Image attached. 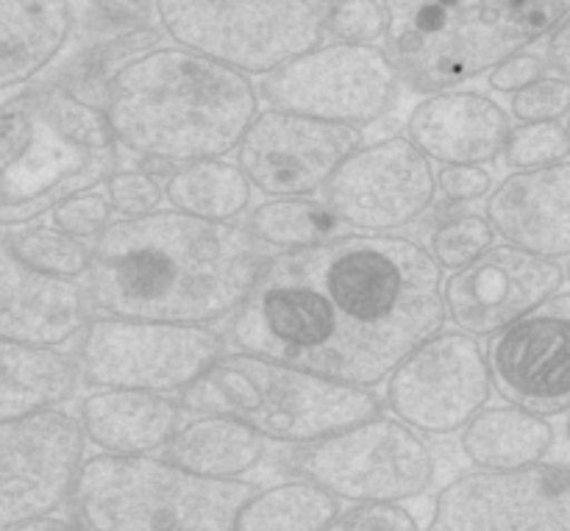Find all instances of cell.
Instances as JSON below:
<instances>
[{
  "label": "cell",
  "mask_w": 570,
  "mask_h": 531,
  "mask_svg": "<svg viewBox=\"0 0 570 531\" xmlns=\"http://www.w3.org/2000/svg\"><path fill=\"white\" fill-rule=\"evenodd\" d=\"M445 326L443 271L404 234H345L265 256L228 337L239 351L373 390Z\"/></svg>",
  "instance_id": "cell-1"
},
{
  "label": "cell",
  "mask_w": 570,
  "mask_h": 531,
  "mask_svg": "<svg viewBox=\"0 0 570 531\" xmlns=\"http://www.w3.org/2000/svg\"><path fill=\"white\" fill-rule=\"evenodd\" d=\"M262 262L259 243L234 220L154 209L95 237L83 293L98 315L209 326L234 315Z\"/></svg>",
  "instance_id": "cell-2"
},
{
  "label": "cell",
  "mask_w": 570,
  "mask_h": 531,
  "mask_svg": "<svg viewBox=\"0 0 570 531\" xmlns=\"http://www.w3.org/2000/svg\"><path fill=\"white\" fill-rule=\"evenodd\" d=\"M98 109L120 148L178 167L234 154L259 111V89L209 56L156 45L104 78Z\"/></svg>",
  "instance_id": "cell-3"
},
{
  "label": "cell",
  "mask_w": 570,
  "mask_h": 531,
  "mask_svg": "<svg viewBox=\"0 0 570 531\" xmlns=\"http://www.w3.org/2000/svg\"><path fill=\"white\" fill-rule=\"evenodd\" d=\"M120 161L98 104L65 87L0 100V228L50 215L61 200L98 189Z\"/></svg>",
  "instance_id": "cell-4"
},
{
  "label": "cell",
  "mask_w": 570,
  "mask_h": 531,
  "mask_svg": "<svg viewBox=\"0 0 570 531\" xmlns=\"http://www.w3.org/2000/svg\"><path fill=\"white\" fill-rule=\"evenodd\" d=\"M384 37L401 83L423 95L488 76L568 20L570 0H382Z\"/></svg>",
  "instance_id": "cell-5"
},
{
  "label": "cell",
  "mask_w": 570,
  "mask_h": 531,
  "mask_svg": "<svg viewBox=\"0 0 570 531\" xmlns=\"http://www.w3.org/2000/svg\"><path fill=\"white\" fill-rule=\"evenodd\" d=\"M181 410L223 415L254 429L262 440L309 445L382 412L373 390L351 387L289 362L250 351H223L189 387Z\"/></svg>",
  "instance_id": "cell-6"
},
{
  "label": "cell",
  "mask_w": 570,
  "mask_h": 531,
  "mask_svg": "<svg viewBox=\"0 0 570 531\" xmlns=\"http://www.w3.org/2000/svg\"><path fill=\"white\" fill-rule=\"evenodd\" d=\"M256 484L206 479L154 454H104L81 462L70 493L78 531H234Z\"/></svg>",
  "instance_id": "cell-7"
},
{
  "label": "cell",
  "mask_w": 570,
  "mask_h": 531,
  "mask_svg": "<svg viewBox=\"0 0 570 531\" xmlns=\"http://www.w3.org/2000/svg\"><path fill=\"white\" fill-rule=\"evenodd\" d=\"M332 0H156L173 45L267 76L323 42Z\"/></svg>",
  "instance_id": "cell-8"
},
{
  "label": "cell",
  "mask_w": 570,
  "mask_h": 531,
  "mask_svg": "<svg viewBox=\"0 0 570 531\" xmlns=\"http://www.w3.org/2000/svg\"><path fill=\"white\" fill-rule=\"evenodd\" d=\"M289 468L348 504H404L421 499L438 476L423 434L382 412L301 445L289 456Z\"/></svg>",
  "instance_id": "cell-9"
},
{
  "label": "cell",
  "mask_w": 570,
  "mask_h": 531,
  "mask_svg": "<svg viewBox=\"0 0 570 531\" xmlns=\"http://www.w3.org/2000/svg\"><path fill=\"white\" fill-rule=\"evenodd\" d=\"M223 351V337L209 326L100 315L83 323L72 356L89 387L173 395L189 387Z\"/></svg>",
  "instance_id": "cell-10"
},
{
  "label": "cell",
  "mask_w": 570,
  "mask_h": 531,
  "mask_svg": "<svg viewBox=\"0 0 570 531\" xmlns=\"http://www.w3.org/2000/svg\"><path fill=\"white\" fill-rule=\"evenodd\" d=\"M401 78L382 45L321 42L267 72L262 95L273 109L367 126L393 109Z\"/></svg>",
  "instance_id": "cell-11"
},
{
  "label": "cell",
  "mask_w": 570,
  "mask_h": 531,
  "mask_svg": "<svg viewBox=\"0 0 570 531\" xmlns=\"http://www.w3.org/2000/svg\"><path fill=\"white\" fill-rule=\"evenodd\" d=\"M384 382L393 417L429 437L462 432L493 393L479 337L445 326L417 343Z\"/></svg>",
  "instance_id": "cell-12"
},
{
  "label": "cell",
  "mask_w": 570,
  "mask_h": 531,
  "mask_svg": "<svg viewBox=\"0 0 570 531\" xmlns=\"http://www.w3.org/2000/svg\"><path fill=\"white\" fill-rule=\"evenodd\" d=\"M340 226L354 234H399L438 198L434 167L404 134L360 145L323 187Z\"/></svg>",
  "instance_id": "cell-13"
},
{
  "label": "cell",
  "mask_w": 570,
  "mask_h": 531,
  "mask_svg": "<svg viewBox=\"0 0 570 531\" xmlns=\"http://www.w3.org/2000/svg\"><path fill=\"white\" fill-rule=\"evenodd\" d=\"M83 460L81 423L61 406L0 421V531L53 515Z\"/></svg>",
  "instance_id": "cell-14"
},
{
  "label": "cell",
  "mask_w": 570,
  "mask_h": 531,
  "mask_svg": "<svg viewBox=\"0 0 570 531\" xmlns=\"http://www.w3.org/2000/svg\"><path fill=\"white\" fill-rule=\"evenodd\" d=\"M362 128L287 109H262L237 145V167L267 198L323 193L332 173L362 145Z\"/></svg>",
  "instance_id": "cell-15"
},
{
  "label": "cell",
  "mask_w": 570,
  "mask_h": 531,
  "mask_svg": "<svg viewBox=\"0 0 570 531\" xmlns=\"http://www.w3.org/2000/svg\"><path fill=\"white\" fill-rule=\"evenodd\" d=\"M426 531H570L568 468L462 473L438 493Z\"/></svg>",
  "instance_id": "cell-16"
},
{
  "label": "cell",
  "mask_w": 570,
  "mask_h": 531,
  "mask_svg": "<svg viewBox=\"0 0 570 531\" xmlns=\"http://www.w3.org/2000/svg\"><path fill=\"white\" fill-rule=\"evenodd\" d=\"M566 271V259L493 243L476 259L443 278L445 321L471 337H493L562 293Z\"/></svg>",
  "instance_id": "cell-17"
},
{
  "label": "cell",
  "mask_w": 570,
  "mask_h": 531,
  "mask_svg": "<svg viewBox=\"0 0 570 531\" xmlns=\"http://www.w3.org/2000/svg\"><path fill=\"white\" fill-rule=\"evenodd\" d=\"M490 382L510 404L543 417L566 415L570 404V301L557 293L521 321L490 337Z\"/></svg>",
  "instance_id": "cell-18"
},
{
  "label": "cell",
  "mask_w": 570,
  "mask_h": 531,
  "mask_svg": "<svg viewBox=\"0 0 570 531\" xmlns=\"http://www.w3.org/2000/svg\"><path fill=\"white\" fill-rule=\"evenodd\" d=\"M512 131V117L493 95L476 89L432 92L410 111L404 137L440 165H493Z\"/></svg>",
  "instance_id": "cell-19"
},
{
  "label": "cell",
  "mask_w": 570,
  "mask_h": 531,
  "mask_svg": "<svg viewBox=\"0 0 570 531\" xmlns=\"http://www.w3.org/2000/svg\"><path fill=\"white\" fill-rule=\"evenodd\" d=\"M484 220L504 243L549 259L570 254V165L515 170L484 204Z\"/></svg>",
  "instance_id": "cell-20"
},
{
  "label": "cell",
  "mask_w": 570,
  "mask_h": 531,
  "mask_svg": "<svg viewBox=\"0 0 570 531\" xmlns=\"http://www.w3.org/2000/svg\"><path fill=\"white\" fill-rule=\"evenodd\" d=\"M89 321L87 293L78 282L31 271L0 228V337L65 345Z\"/></svg>",
  "instance_id": "cell-21"
},
{
  "label": "cell",
  "mask_w": 570,
  "mask_h": 531,
  "mask_svg": "<svg viewBox=\"0 0 570 531\" xmlns=\"http://www.w3.org/2000/svg\"><path fill=\"white\" fill-rule=\"evenodd\" d=\"M78 423L104 454H156L181 423V404L161 393L106 387L81 401Z\"/></svg>",
  "instance_id": "cell-22"
},
{
  "label": "cell",
  "mask_w": 570,
  "mask_h": 531,
  "mask_svg": "<svg viewBox=\"0 0 570 531\" xmlns=\"http://www.w3.org/2000/svg\"><path fill=\"white\" fill-rule=\"evenodd\" d=\"M72 0H0V92L28 87L76 33Z\"/></svg>",
  "instance_id": "cell-23"
},
{
  "label": "cell",
  "mask_w": 570,
  "mask_h": 531,
  "mask_svg": "<svg viewBox=\"0 0 570 531\" xmlns=\"http://www.w3.org/2000/svg\"><path fill=\"white\" fill-rule=\"evenodd\" d=\"M76 356L61 345L0 337V421L56 410L76 395Z\"/></svg>",
  "instance_id": "cell-24"
},
{
  "label": "cell",
  "mask_w": 570,
  "mask_h": 531,
  "mask_svg": "<svg viewBox=\"0 0 570 531\" xmlns=\"http://www.w3.org/2000/svg\"><path fill=\"white\" fill-rule=\"evenodd\" d=\"M557 443L551 417L523 406H484L462 426L460 449L479 471H523L549 460Z\"/></svg>",
  "instance_id": "cell-25"
},
{
  "label": "cell",
  "mask_w": 570,
  "mask_h": 531,
  "mask_svg": "<svg viewBox=\"0 0 570 531\" xmlns=\"http://www.w3.org/2000/svg\"><path fill=\"white\" fill-rule=\"evenodd\" d=\"M265 454L267 440L245 423L223 415H195L193 421L178 423L161 449V456L181 471L226 482L259 468Z\"/></svg>",
  "instance_id": "cell-26"
},
{
  "label": "cell",
  "mask_w": 570,
  "mask_h": 531,
  "mask_svg": "<svg viewBox=\"0 0 570 531\" xmlns=\"http://www.w3.org/2000/svg\"><path fill=\"white\" fill-rule=\"evenodd\" d=\"M161 193L170 209L204 220L232 223L248 209L254 189L237 161L200 159L173 167L165 176Z\"/></svg>",
  "instance_id": "cell-27"
},
{
  "label": "cell",
  "mask_w": 570,
  "mask_h": 531,
  "mask_svg": "<svg viewBox=\"0 0 570 531\" xmlns=\"http://www.w3.org/2000/svg\"><path fill=\"white\" fill-rule=\"evenodd\" d=\"M343 512L332 493L306 479L273 484L250 493L239 507L234 531H321Z\"/></svg>",
  "instance_id": "cell-28"
},
{
  "label": "cell",
  "mask_w": 570,
  "mask_h": 531,
  "mask_svg": "<svg viewBox=\"0 0 570 531\" xmlns=\"http://www.w3.org/2000/svg\"><path fill=\"white\" fill-rule=\"evenodd\" d=\"M250 237L276 250L309 248L337 237L340 223L315 195H282L256 206L245 223Z\"/></svg>",
  "instance_id": "cell-29"
},
{
  "label": "cell",
  "mask_w": 570,
  "mask_h": 531,
  "mask_svg": "<svg viewBox=\"0 0 570 531\" xmlns=\"http://www.w3.org/2000/svg\"><path fill=\"white\" fill-rule=\"evenodd\" d=\"M9 237L14 254L42 276L78 282L87 273L92 245L59 232L56 226H28L22 232L9 234Z\"/></svg>",
  "instance_id": "cell-30"
},
{
  "label": "cell",
  "mask_w": 570,
  "mask_h": 531,
  "mask_svg": "<svg viewBox=\"0 0 570 531\" xmlns=\"http://www.w3.org/2000/svg\"><path fill=\"white\" fill-rule=\"evenodd\" d=\"M568 128L566 120L521 122L512 128L504 145V161L512 170H534L568 161Z\"/></svg>",
  "instance_id": "cell-31"
},
{
  "label": "cell",
  "mask_w": 570,
  "mask_h": 531,
  "mask_svg": "<svg viewBox=\"0 0 570 531\" xmlns=\"http://www.w3.org/2000/svg\"><path fill=\"white\" fill-rule=\"evenodd\" d=\"M493 243L495 232L482 215H462L434 228L426 250L438 262L440 271H456L476 259Z\"/></svg>",
  "instance_id": "cell-32"
},
{
  "label": "cell",
  "mask_w": 570,
  "mask_h": 531,
  "mask_svg": "<svg viewBox=\"0 0 570 531\" xmlns=\"http://www.w3.org/2000/svg\"><path fill=\"white\" fill-rule=\"evenodd\" d=\"M326 33L337 42L379 45L384 37L382 0H332Z\"/></svg>",
  "instance_id": "cell-33"
},
{
  "label": "cell",
  "mask_w": 570,
  "mask_h": 531,
  "mask_svg": "<svg viewBox=\"0 0 570 531\" xmlns=\"http://www.w3.org/2000/svg\"><path fill=\"white\" fill-rule=\"evenodd\" d=\"M570 106V83L560 76H540L538 81L527 83L523 89L512 92L510 117L518 122H543V120H566Z\"/></svg>",
  "instance_id": "cell-34"
},
{
  "label": "cell",
  "mask_w": 570,
  "mask_h": 531,
  "mask_svg": "<svg viewBox=\"0 0 570 531\" xmlns=\"http://www.w3.org/2000/svg\"><path fill=\"white\" fill-rule=\"evenodd\" d=\"M106 200L120 217H142L159 209L161 181L148 170H115L106 178Z\"/></svg>",
  "instance_id": "cell-35"
},
{
  "label": "cell",
  "mask_w": 570,
  "mask_h": 531,
  "mask_svg": "<svg viewBox=\"0 0 570 531\" xmlns=\"http://www.w3.org/2000/svg\"><path fill=\"white\" fill-rule=\"evenodd\" d=\"M50 215H53V226L59 232L87 243V239H95L109 226L115 212H111L109 200H106V193L87 189V193H78L72 198L61 200Z\"/></svg>",
  "instance_id": "cell-36"
},
{
  "label": "cell",
  "mask_w": 570,
  "mask_h": 531,
  "mask_svg": "<svg viewBox=\"0 0 570 531\" xmlns=\"http://www.w3.org/2000/svg\"><path fill=\"white\" fill-rule=\"evenodd\" d=\"M321 531H421L415 515L401 504H351Z\"/></svg>",
  "instance_id": "cell-37"
},
{
  "label": "cell",
  "mask_w": 570,
  "mask_h": 531,
  "mask_svg": "<svg viewBox=\"0 0 570 531\" xmlns=\"http://www.w3.org/2000/svg\"><path fill=\"white\" fill-rule=\"evenodd\" d=\"M438 193L451 204H471L488 198L493 189V173L482 165H443L434 173Z\"/></svg>",
  "instance_id": "cell-38"
},
{
  "label": "cell",
  "mask_w": 570,
  "mask_h": 531,
  "mask_svg": "<svg viewBox=\"0 0 570 531\" xmlns=\"http://www.w3.org/2000/svg\"><path fill=\"white\" fill-rule=\"evenodd\" d=\"M159 39H161V33L156 31L154 26L128 28V31H122L120 37H115V39H109L106 45H100V50L95 53L92 67H89V70H92L95 76L106 78L111 70H117L120 65L137 59V56L145 53V50L156 48V45H159Z\"/></svg>",
  "instance_id": "cell-39"
},
{
  "label": "cell",
  "mask_w": 570,
  "mask_h": 531,
  "mask_svg": "<svg viewBox=\"0 0 570 531\" xmlns=\"http://www.w3.org/2000/svg\"><path fill=\"white\" fill-rule=\"evenodd\" d=\"M549 67H546L543 53H532V50H518V53L507 56L501 65H495L488 72V83L495 92H518L527 83L538 81L540 76H546Z\"/></svg>",
  "instance_id": "cell-40"
},
{
  "label": "cell",
  "mask_w": 570,
  "mask_h": 531,
  "mask_svg": "<svg viewBox=\"0 0 570 531\" xmlns=\"http://www.w3.org/2000/svg\"><path fill=\"white\" fill-rule=\"evenodd\" d=\"M109 26L122 28H142L154 26L156 0H87Z\"/></svg>",
  "instance_id": "cell-41"
},
{
  "label": "cell",
  "mask_w": 570,
  "mask_h": 531,
  "mask_svg": "<svg viewBox=\"0 0 570 531\" xmlns=\"http://www.w3.org/2000/svg\"><path fill=\"white\" fill-rule=\"evenodd\" d=\"M546 42V67L549 70H557V76L568 78V67H570V48H568V20L562 26H557L549 37L543 39Z\"/></svg>",
  "instance_id": "cell-42"
},
{
  "label": "cell",
  "mask_w": 570,
  "mask_h": 531,
  "mask_svg": "<svg viewBox=\"0 0 570 531\" xmlns=\"http://www.w3.org/2000/svg\"><path fill=\"white\" fill-rule=\"evenodd\" d=\"M9 531H78L76 523L65 521V518H56V515H45L37 518V521H28L22 527L9 529Z\"/></svg>",
  "instance_id": "cell-43"
}]
</instances>
